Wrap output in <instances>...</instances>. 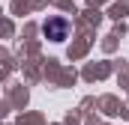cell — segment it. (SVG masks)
I'll return each instance as SVG.
<instances>
[{
  "instance_id": "1",
  "label": "cell",
  "mask_w": 129,
  "mask_h": 125,
  "mask_svg": "<svg viewBox=\"0 0 129 125\" xmlns=\"http://www.w3.org/2000/svg\"><path fill=\"white\" fill-rule=\"evenodd\" d=\"M42 33H45V39H51V42H63L66 36H69V21H66V18H48V21L42 24Z\"/></svg>"
}]
</instances>
